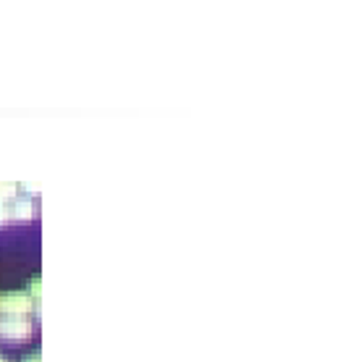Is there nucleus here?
<instances>
[{
	"label": "nucleus",
	"instance_id": "1",
	"mask_svg": "<svg viewBox=\"0 0 343 362\" xmlns=\"http://www.w3.org/2000/svg\"><path fill=\"white\" fill-rule=\"evenodd\" d=\"M35 339V317H16L6 315L0 317V341L6 344H29Z\"/></svg>",
	"mask_w": 343,
	"mask_h": 362
},
{
	"label": "nucleus",
	"instance_id": "2",
	"mask_svg": "<svg viewBox=\"0 0 343 362\" xmlns=\"http://www.w3.org/2000/svg\"><path fill=\"white\" fill-rule=\"evenodd\" d=\"M0 315H16V317H32L40 315V310L35 308V302L24 289L13 291H0Z\"/></svg>",
	"mask_w": 343,
	"mask_h": 362
},
{
	"label": "nucleus",
	"instance_id": "3",
	"mask_svg": "<svg viewBox=\"0 0 343 362\" xmlns=\"http://www.w3.org/2000/svg\"><path fill=\"white\" fill-rule=\"evenodd\" d=\"M37 216H40L37 197H27V194L18 192L16 197L11 199V218H13V223H32Z\"/></svg>",
	"mask_w": 343,
	"mask_h": 362
},
{
	"label": "nucleus",
	"instance_id": "4",
	"mask_svg": "<svg viewBox=\"0 0 343 362\" xmlns=\"http://www.w3.org/2000/svg\"><path fill=\"white\" fill-rule=\"evenodd\" d=\"M18 194V184L13 181H0V202H11Z\"/></svg>",
	"mask_w": 343,
	"mask_h": 362
},
{
	"label": "nucleus",
	"instance_id": "5",
	"mask_svg": "<svg viewBox=\"0 0 343 362\" xmlns=\"http://www.w3.org/2000/svg\"><path fill=\"white\" fill-rule=\"evenodd\" d=\"M32 297V302H35V308L40 310V291H42V286H40V276H35V279L29 281V286L24 289Z\"/></svg>",
	"mask_w": 343,
	"mask_h": 362
},
{
	"label": "nucleus",
	"instance_id": "6",
	"mask_svg": "<svg viewBox=\"0 0 343 362\" xmlns=\"http://www.w3.org/2000/svg\"><path fill=\"white\" fill-rule=\"evenodd\" d=\"M13 226V218H11V202H0V228Z\"/></svg>",
	"mask_w": 343,
	"mask_h": 362
},
{
	"label": "nucleus",
	"instance_id": "7",
	"mask_svg": "<svg viewBox=\"0 0 343 362\" xmlns=\"http://www.w3.org/2000/svg\"><path fill=\"white\" fill-rule=\"evenodd\" d=\"M21 362H42V354H40V352H29V354H24V357H21Z\"/></svg>",
	"mask_w": 343,
	"mask_h": 362
},
{
	"label": "nucleus",
	"instance_id": "8",
	"mask_svg": "<svg viewBox=\"0 0 343 362\" xmlns=\"http://www.w3.org/2000/svg\"><path fill=\"white\" fill-rule=\"evenodd\" d=\"M0 362H13V357H8V354H0Z\"/></svg>",
	"mask_w": 343,
	"mask_h": 362
}]
</instances>
